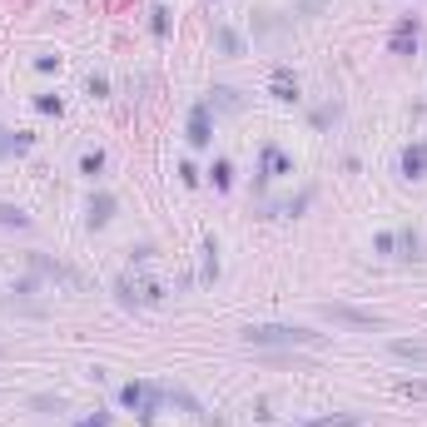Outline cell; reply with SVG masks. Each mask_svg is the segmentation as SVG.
<instances>
[{
  "label": "cell",
  "instance_id": "5bb4252c",
  "mask_svg": "<svg viewBox=\"0 0 427 427\" xmlns=\"http://www.w3.org/2000/svg\"><path fill=\"white\" fill-rule=\"evenodd\" d=\"M273 95H278V100H293V95H298V80H293L288 70H278V75H273Z\"/></svg>",
  "mask_w": 427,
  "mask_h": 427
},
{
  "label": "cell",
  "instance_id": "7402d4cb",
  "mask_svg": "<svg viewBox=\"0 0 427 427\" xmlns=\"http://www.w3.org/2000/svg\"><path fill=\"white\" fill-rule=\"evenodd\" d=\"M403 393H408V398H427V378H413V383H403Z\"/></svg>",
  "mask_w": 427,
  "mask_h": 427
},
{
  "label": "cell",
  "instance_id": "e0dca14e",
  "mask_svg": "<svg viewBox=\"0 0 427 427\" xmlns=\"http://www.w3.org/2000/svg\"><path fill=\"white\" fill-rule=\"evenodd\" d=\"M214 184H218V189H228V184H233V169H228V159H214Z\"/></svg>",
  "mask_w": 427,
  "mask_h": 427
},
{
  "label": "cell",
  "instance_id": "d4e9b609",
  "mask_svg": "<svg viewBox=\"0 0 427 427\" xmlns=\"http://www.w3.org/2000/svg\"><path fill=\"white\" fill-rule=\"evenodd\" d=\"M0 358H5V348H0Z\"/></svg>",
  "mask_w": 427,
  "mask_h": 427
},
{
  "label": "cell",
  "instance_id": "603a6c76",
  "mask_svg": "<svg viewBox=\"0 0 427 427\" xmlns=\"http://www.w3.org/2000/svg\"><path fill=\"white\" fill-rule=\"evenodd\" d=\"M35 109H45V114H60V95H40Z\"/></svg>",
  "mask_w": 427,
  "mask_h": 427
},
{
  "label": "cell",
  "instance_id": "9a60e30c",
  "mask_svg": "<svg viewBox=\"0 0 427 427\" xmlns=\"http://www.w3.org/2000/svg\"><path fill=\"white\" fill-rule=\"evenodd\" d=\"M10 149H30V134H10V129H0V159H5Z\"/></svg>",
  "mask_w": 427,
  "mask_h": 427
},
{
  "label": "cell",
  "instance_id": "cb8c5ba5",
  "mask_svg": "<svg viewBox=\"0 0 427 427\" xmlns=\"http://www.w3.org/2000/svg\"><path fill=\"white\" fill-rule=\"evenodd\" d=\"M75 427H109V413H95V418H85V423H75Z\"/></svg>",
  "mask_w": 427,
  "mask_h": 427
},
{
  "label": "cell",
  "instance_id": "7c38bea8",
  "mask_svg": "<svg viewBox=\"0 0 427 427\" xmlns=\"http://www.w3.org/2000/svg\"><path fill=\"white\" fill-rule=\"evenodd\" d=\"M293 427H363V413H328L313 423H293Z\"/></svg>",
  "mask_w": 427,
  "mask_h": 427
},
{
  "label": "cell",
  "instance_id": "d6986e66",
  "mask_svg": "<svg viewBox=\"0 0 427 427\" xmlns=\"http://www.w3.org/2000/svg\"><path fill=\"white\" fill-rule=\"evenodd\" d=\"M149 15H154V20H149V25H154V35H164V30H169V10H164V5H154Z\"/></svg>",
  "mask_w": 427,
  "mask_h": 427
},
{
  "label": "cell",
  "instance_id": "52a82bcc",
  "mask_svg": "<svg viewBox=\"0 0 427 427\" xmlns=\"http://www.w3.org/2000/svg\"><path fill=\"white\" fill-rule=\"evenodd\" d=\"M388 353L403 358V363H423V368H427V343H418V338H393Z\"/></svg>",
  "mask_w": 427,
  "mask_h": 427
},
{
  "label": "cell",
  "instance_id": "8992f818",
  "mask_svg": "<svg viewBox=\"0 0 427 427\" xmlns=\"http://www.w3.org/2000/svg\"><path fill=\"white\" fill-rule=\"evenodd\" d=\"M288 169H293V159H288L283 149H273V144H268V149H263V159H258V179L268 184V179H278V174H288Z\"/></svg>",
  "mask_w": 427,
  "mask_h": 427
},
{
  "label": "cell",
  "instance_id": "ffe728a7",
  "mask_svg": "<svg viewBox=\"0 0 427 427\" xmlns=\"http://www.w3.org/2000/svg\"><path fill=\"white\" fill-rule=\"evenodd\" d=\"M80 169H85V174H100V169H105V154H100V149H95V154H85V159H80Z\"/></svg>",
  "mask_w": 427,
  "mask_h": 427
},
{
  "label": "cell",
  "instance_id": "ba28073f",
  "mask_svg": "<svg viewBox=\"0 0 427 427\" xmlns=\"http://www.w3.org/2000/svg\"><path fill=\"white\" fill-rule=\"evenodd\" d=\"M393 248H403L398 258H413V263H418V258H423V233H418V228H398V233H393Z\"/></svg>",
  "mask_w": 427,
  "mask_h": 427
},
{
  "label": "cell",
  "instance_id": "7a4b0ae2",
  "mask_svg": "<svg viewBox=\"0 0 427 427\" xmlns=\"http://www.w3.org/2000/svg\"><path fill=\"white\" fill-rule=\"evenodd\" d=\"M119 403H124V408H134V413L149 423V418L159 413L164 393H159V388H149V383H124V388H119Z\"/></svg>",
  "mask_w": 427,
  "mask_h": 427
},
{
  "label": "cell",
  "instance_id": "5b68a950",
  "mask_svg": "<svg viewBox=\"0 0 427 427\" xmlns=\"http://www.w3.org/2000/svg\"><path fill=\"white\" fill-rule=\"evenodd\" d=\"M209 139H214V124H209V105H194V109H189V144H194V149H204Z\"/></svg>",
  "mask_w": 427,
  "mask_h": 427
},
{
  "label": "cell",
  "instance_id": "ac0fdd59",
  "mask_svg": "<svg viewBox=\"0 0 427 427\" xmlns=\"http://www.w3.org/2000/svg\"><path fill=\"white\" fill-rule=\"evenodd\" d=\"M0 223H15V228H25L30 218H25L20 209H10V204H0Z\"/></svg>",
  "mask_w": 427,
  "mask_h": 427
},
{
  "label": "cell",
  "instance_id": "3957f363",
  "mask_svg": "<svg viewBox=\"0 0 427 427\" xmlns=\"http://www.w3.org/2000/svg\"><path fill=\"white\" fill-rule=\"evenodd\" d=\"M30 268L35 273H45V278H55V283H70L75 293H85L90 283H85V273H75L70 263H60V258H50V253H30Z\"/></svg>",
  "mask_w": 427,
  "mask_h": 427
},
{
  "label": "cell",
  "instance_id": "30bf717a",
  "mask_svg": "<svg viewBox=\"0 0 427 427\" xmlns=\"http://www.w3.org/2000/svg\"><path fill=\"white\" fill-rule=\"evenodd\" d=\"M403 174L408 179H423L427 174V144H408L403 149Z\"/></svg>",
  "mask_w": 427,
  "mask_h": 427
},
{
  "label": "cell",
  "instance_id": "4fadbf2b",
  "mask_svg": "<svg viewBox=\"0 0 427 427\" xmlns=\"http://www.w3.org/2000/svg\"><path fill=\"white\" fill-rule=\"evenodd\" d=\"M214 40H218V50H223V55H238V50H243V35H238V30H228V25H218V30H214Z\"/></svg>",
  "mask_w": 427,
  "mask_h": 427
},
{
  "label": "cell",
  "instance_id": "2e32d148",
  "mask_svg": "<svg viewBox=\"0 0 427 427\" xmlns=\"http://www.w3.org/2000/svg\"><path fill=\"white\" fill-rule=\"evenodd\" d=\"M243 100H238V90H228V85H218L214 90V109H238Z\"/></svg>",
  "mask_w": 427,
  "mask_h": 427
},
{
  "label": "cell",
  "instance_id": "277c9868",
  "mask_svg": "<svg viewBox=\"0 0 427 427\" xmlns=\"http://www.w3.org/2000/svg\"><path fill=\"white\" fill-rule=\"evenodd\" d=\"M323 318L343 323V328H383V313H368V308H353V303H323Z\"/></svg>",
  "mask_w": 427,
  "mask_h": 427
},
{
  "label": "cell",
  "instance_id": "6da1fadb",
  "mask_svg": "<svg viewBox=\"0 0 427 427\" xmlns=\"http://www.w3.org/2000/svg\"><path fill=\"white\" fill-rule=\"evenodd\" d=\"M323 333L313 328H298V323H248L243 328V343L248 348H308L318 343Z\"/></svg>",
  "mask_w": 427,
  "mask_h": 427
},
{
  "label": "cell",
  "instance_id": "9c48e42d",
  "mask_svg": "<svg viewBox=\"0 0 427 427\" xmlns=\"http://www.w3.org/2000/svg\"><path fill=\"white\" fill-rule=\"evenodd\" d=\"M109 218H114V194H95V199H90V214H85V223H90V228H105Z\"/></svg>",
  "mask_w": 427,
  "mask_h": 427
},
{
  "label": "cell",
  "instance_id": "8fae6325",
  "mask_svg": "<svg viewBox=\"0 0 427 427\" xmlns=\"http://www.w3.org/2000/svg\"><path fill=\"white\" fill-rule=\"evenodd\" d=\"M408 50H418V20L413 15L393 30V55H408Z\"/></svg>",
  "mask_w": 427,
  "mask_h": 427
},
{
  "label": "cell",
  "instance_id": "44dd1931",
  "mask_svg": "<svg viewBox=\"0 0 427 427\" xmlns=\"http://www.w3.org/2000/svg\"><path fill=\"white\" fill-rule=\"evenodd\" d=\"M30 408H35V413H60V408H65V403H60V398H35V403H30Z\"/></svg>",
  "mask_w": 427,
  "mask_h": 427
}]
</instances>
